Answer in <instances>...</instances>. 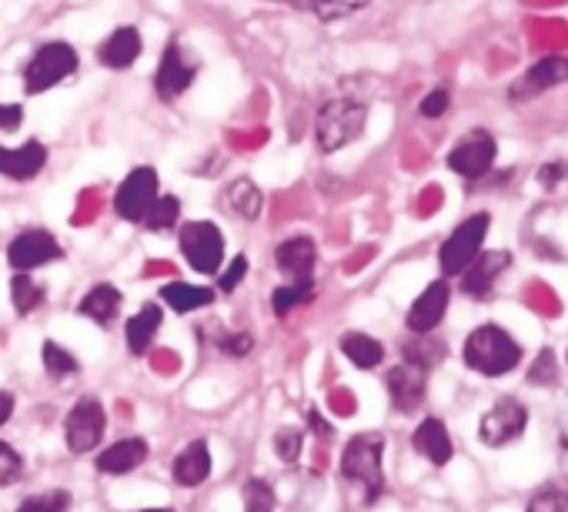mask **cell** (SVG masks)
I'll list each match as a JSON object with an SVG mask.
<instances>
[{
    "mask_svg": "<svg viewBox=\"0 0 568 512\" xmlns=\"http://www.w3.org/2000/svg\"><path fill=\"white\" fill-rule=\"evenodd\" d=\"M382 459H385V439L378 432H362V435H355L345 445L342 475L355 489V495L362 499V505H375L378 495L385 492Z\"/></svg>",
    "mask_w": 568,
    "mask_h": 512,
    "instance_id": "6da1fadb",
    "label": "cell"
},
{
    "mask_svg": "<svg viewBox=\"0 0 568 512\" xmlns=\"http://www.w3.org/2000/svg\"><path fill=\"white\" fill-rule=\"evenodd\" d=\"M368 124V104L355 101V98H335L325 101L315 114V138H318V151L322 154H335L342 148H348L352 141H358L365 134Z\"/></svg>",
    "mask_w": 568,
    "mask_h": 512,
    "instance_id": "7a4b0ae2",
    "label": "cell"
},
{
    "mask_svg": "<svg viewBox=\"0 0 568 512\" xmlns=\"http://www.w3.org/2000/svg\"><path fill=\"white\" fill-rule=\"evenodd\" d=\"M518 362H521L518 342L498 325H481L465 342V365L478 375L498 379V375H508Z\"/></svg>",
    "mask_w": 568,
    "mask_h": 512,
    "instance_id": "3957f363",
    "label": "cell"
},
{
    "mask_svg": "<svg viewBox=\"0 0 568 512\" xmlns=\"http://www.w3.org/2000/svg\"><path fill=\"white\" fill-rule=\"evenodd\" d=\"M74 71H78V51L71 44H64V41L41 44L38 54L24 68V91L28 94H44L54 84L68 81Z\"/></svg>",
    "mask_w": 568,
    "mask_h": 512,
    "instance_id": "277c9868",
    "label": "cell"
},
{
    "mask_svg": "<svg viewBox=\"0 0 568 512\" xmlns=\"http://www.w3.org/2000/svg\"><path fill=\"white\" fill-rule=\"evenodd\" d=\"M184 262L201 275H217L224 265V234L211 221H187L178 234Z\"/></svg>",
    "mask_w": 568,
    "mask_h": 512,
    "instance_id": "5b68a950",
    "label": "cell"
},
{
    "mask_svg": "<svg viewBox=\"0 0 568 512\" xmlns=\"http://www.w3.org/2000/svg\"><path fill=\"white\" fill-rule=\"evenodd\" d=\"M488 224H491V218L481 211V214L465 218V221L448 234V241H445L442 251H438V265H442L445 275H462V272L478 259V254H481V244H485V234H488Z\"/></svg>",
    "mask_w": 568,
    "mask_h": 512,
    "instance_id": "8992f818",
    "label": "cell"
},
{
    "mask_svg": "<svg viewBox=\"0 0 568 512\" xmlns=\"http://www.w3.org/2000/svg\"><path fill=\"white\" fill-rule=\"evenodd\" d=\"M64 259V248L58 244V238L44 228H28L21 231L11 244H8V262L11 269L18 272H34V269H44L51 262Z\"/></svg>",
    "mask_w": 568,
    "mask_h": 512,
    "instance_id": "52a82bcc",
    "label": "cell"
},
{
    "mask_svg": "<svg viewBox=\"0 0 568 512\" xmlns=\"http://www.w3.org/2000/svg\"><path fill=\"white\" fill-rule=\"evenodd\" d=\"M197 78V61L187 54L184 44L171 41L158 61V71H154V91L161 101H178Z\"/></svg>",
    "mask_w": 568,
    "mask_h": 512,
    "instance_id": "ba28073f",
    "label": "cell"
},
{
    "mask_svg": "<svg viewBox=\"0 0 568 512\" xmlns=\"http://www.w3.org/2000/svg\"><path fill=\"white\" fill-rule=\"evenodd\" d=\"M104 429H108V412L98 399H81L68 419H64V435H68V449L74 455H84L91 449L101 445L104 439Z\"/></svg>",
    "mask_w": 568,
    "mask_h": 512,
    "instance_id": "9c48e42d",
    "label": "cell"
},
{
    "mask_svg": "<svg viewBox=\"0 0 568 512\" xmlns=\"http://www.w3.org/2000/svg\"><path fill=\"white\" fill-rule=\"evenodd\" d=\"M158 201V171L154 168H134L124 181H121V188H118V194H114V211L124 218V221H134V224H141V218L148 214V208Z\"/></svg>",
    "mask_w": 568,
    "mask_h": 512,
    "instance_id": "30bf717a",
    "label": "cell"
},
{
    "mask_svg": "<svg viewBox=\"0 0 568 512\" xmlns=\"http://www.w3.org/2000/svg\"><path fill=\"white\" fill-rule=\"evenodd\" d=\"M525 429H528V412H525V405H521L518 399H501V402H495V405L485 412L478 435H481L485 445H495V449H498V445L515 442Z\"/></svg>",
    "mask_w": 568,
    "mask_h": 512,
    "instance_id": "8fae6325",
    "label": "cell"
},
{
    "mask_svg": "<svg viewBox=\"0 0 568 512\" xmlns=\"http://www.w3.org/2000/svg\"><path fill=\"white\" fill-rule=\"evenodd\" d=\"M495 164V138L488 131H471L465 134L452 154H448V168L462 178H485Z\"/></svg>",
    "mask_w": 568,
    "mask_h": 512,
    "instance_id": "7c38bea8",
    "label": "cell"
},
{
    "mask_svg": "<svg viewBox=\"0 0 568 512\" xmlns=\"http://www.w3.org/2000/svg\"><path fill=\"white\" fill-rule=\"evenodd\" d=\"M565 81H568V58H545V61H538L535 68H528V71L508 88V98H511L515 104H525V101H531V98H538V94H545V91L565 84Z\"/></svg>",
    "mask_w": 568,
    "mask_h": 512,
    "instance_id": "4fadbf2b",
    "label": "cell"
},
{
    "mask_svg": "<svg viewBox=\"0 0 568 512\" xmlns=\"http://www.w3.org/2000/svg\"><path fill=\"white\" fill-rule=\"evenodd\" d=\"M315 262H318V248L308 234H298V238H288L281 241L277 251H274V265L281 275H288L292 282H312L315 275Z\"/></svg>",
    "mask_w": 568,
    "mask_h": 512,
    "instance_id": "5bb4252c",
    "label": "cell"
},
{
    "mask_svg": "<svg viewBox=\"0 0 568 512\" xmlns=\"http://www.w3.org/2000/svg\"><path fill=\"white\" fill-rule=\"evenodd\" d=\"M448 302H452L448 282H445V279L432 282V285L415 299V305H412V312H408V329H412L415 335L435 332V329L442 325L445 312H448Z\"/></svg>",
    "mask_w": 568,
    "mask_h": 512,
    "instance_id": "9a60e30c",
    "label": "cell"
},
{
    "mask_svg": "<svg viewBox=\"0 0 568 512\" xmlns=\"http://www.w3.org/2000/svg\"><path fill=\"white\" fill-rule=\"evenodd\" d=\"M511 265V254L508 251H488V254H478V259L462 272V292L468 299H488L498 275Z\"/></svg>",
    "mask_w": 568,
    "mask_h": 512,
    "instance_id": "2e32d148",
    "label": "cell"
},
{
    "mask_svg": "<svg viewBox=\"0 0 568 512\" xmlns=\"http://www.w3.org/2000/svg\"><path fill=\"white\" fill-rule=\"evenodd\" d=\"M388 395H392V405L398 409V412H415L422 402H425V389H428V372L425 369H418V365H398V369H392L388 372Z\"/></svg>",
    "mask_w": 568,
    "mask_h": 512,
    "instance_id": "e0dca14e",
    "label": "cell"
},
{
    "mask_svg": "<svg viewBox=\"0 0 568 512\" xmlns=\"http://www.w3.org/2000/svg\"><path fill=\"white\" fill-rule=\"evenodd\" d=\"M141 51H144V41H141L138 28H118L101 41L98 61L111 71H128L141 58Z\"/></svg>",
    "mask_w": 568,
    "mask_h": 512,
    "instance_id": "ac0fdd59",
    "label": "cell"
},
{
    "mask_svg": "<svg viewBox=\"0 0 568 512\" xmlns=\"http://www.w3.org/2000/svg\"><path fill=\"white\" fill-rule=\"evenodd\" d=\"M48 164V148L41 141H24L21 148H0V174L11 181H31Z\"/></svg>",
    "mask_w": 568,
    "mask_h": 512,
    "instance_id": "d6986e66",
    "label": "cell"
},
{
    "mask_svg": "<svg viewBox=\"0 0 568 512\" xmlns=\"http://www.w3.org/2000/svg\"><path fill=\"white\" fill-rule=\"evenodd\" d=\"M148 452H151L148 439H121V442H114L111 449H104L98 455V472H104V475H128L138 465H144Z\"/></svg>",
    "mask_w": 568,
    "mask_h": 512,
    "instance_id": "ffe728a7",
    "label": "cell"
},
{
    "mask_svg": "<svg viewBox=\"0 0 568 512\" xmlns=\"http://www.w3.org/2000/svg\"><path fill=\"white\" fill-rule=\"evenodd\" d=\"M174 482L184 485V489H197L201 482H207L211 475V452H207V442L204 439H194L181 449V455L174 459Z\"/></svg>",
    "mask_w": 568,
    "mask_h": 512,
    "instance_id": "44dd1931",
    "label": "cell"
},
{
    "mask_svg": "<svg viewBox=\"0 0 568 512\" xmlns=\"http://www.w3.org/2000/svg\"><path fill=\"white\" fill-rule=\"evenodd\" d=\"M412 445H415V449H418L432 465H448V462H452V455H455L452 435H448V429H445V422H442V419H425V422L415 429Z\"/></svg>",
    "mask_w": 568,
    "mask_h": 512,
    "instance_id": "7402d4cb",
    "label": "cell"
},
{
    "mask_svg": "<svg viewBox=\"0 0 568 512\" xmlns=\"http://www.w3.org/2000/svg\"><path fill=\"white\" fill-rule=\"evenodd\" d=\"M121 292L111 285V282H101V285H94L81 302H78V315H84V319H91L94 325H101V329H111L114 325V319H118V312H121Z\"/></svg>",
    "mask_w": 568,
    "mask_h": 512,
    "instance_id": "603a6c76",
    "label": "cell"
},
{
    "mask_svg": "<svg viewBox=\"0 0 568 512\" xmlns=\"http://www.w3.org/2000/svg\"><path fill=\"white\" fill-rule=\"evenodd\" d=\"M161 322H164V312H161V305H154V302H148V305L128 322V349H131V355H148V352H151V342H154Z\"/></svg>",
    "mask_w": 568,
    "mask_h": 512,
    "instance_id": "cb8c5ba5",
    "label": "cell"
},
{
    "mask_svg": "<svg viewBox=\"0 0 568 512\" xmlns=\"http://www.w3.org/2000/svg\"><path fill=\"white\" fill-rule=\"evenodd\" d=\"M161 299H164L174 312L187 315V312H194V309H207V305L214 302V289H207V285H187V282H171V285L161 289Z\"/></svg>",
    "mask_w": 568,
    "mask_h": 512,
    "instance_id": "d4e9b609",
    "label": "cell"
},
{
    "mask_svg": "<svg viewBox=\"0 0 568 512\" xmlns=\"http://www.w3.org/2000/svg\"><path fill=\"white\" fill-rule=\"evenodd\" d=\"M342 352L358 365V369H375L382 359H385V349H382V342L378 339H372V335H365V332H345L342 335Z\"/></svg>",
    "mask_w": 568,
    "mask_h": 512,
    "instance_id": "484cf974",
    "label": "cell"
},
{
    "mask_svg": "<svg viewBox=\"0 0 568 512\" xmlns=\"http://www.w3.org/2000/svg\"><path fill=\"white\" fill-rule=\"evenodd\" d=\"M315 299V279L312 282H288V285H281L271 292V309L277 319H288L295 309L308 305Z\"/></svg>",
    "mask_w": 568,
    "mask_h": 512,
    "instance_id": "4316f807",
    "label": "cell"
},
{
    "mask_svg": "<svg viewBox=\"0 0 568 512\" xmlns=\"http://www.w3.org/2000/svg\"><path fill=\"white\" fill-rule=\"evenodd\" d=\"M227 204H231V211H234L237 218L254 221V218L261 214V208H264V198H261V191H257V184H254L251 178H237V181H231V188H227Z\"/></svg>",
    "mask_w": 568,
    "mask_h": 512,
    "instance_id": "83f0119b",
    "label": "cell"
},
{
    "mask_svg": "<svg viewBox=\"0 0 568 512\" xmlns=\"http://www.w3.org/2000/svg\"><path fill=\"white\" fill-rule=\"evenodd\" d=\"M11 299H14V309H18L21 315H31V312L41 309V302H44V285L34 282L28 272H18L14 282H11Z\"/></svg>",
    "mask_w": 568,
    "mask_h": 512,
    "instance_id": "f1b7e54d",
    "label": "cell"
},
{
    "mask_svg": "<svg viewBox=\"0 0 568 512\" xmlns=\"http://www.w3.org/2000/svg\"><path fill=\"white\" fill-rule=\"evenodd\" d=\"M402 352H405V362L408 365H418V369H435L445 355H448V349H445V342H435V339H418V342H408V345H402Z\"/></svg>",
    "mask_w": 568,
    "mask_h": 512,
    "instance_id": "f546056e",
    "label": "cell"
},
{
    "mask_svg": "<svg viewBox=\"0 0 568 512\" xmlns=\"http://www.w3.org/2000/svg\"><path fill=\"white\" fill-rule=\"evenodd\" d=\"M181 218V201L174 198V194H158V201L148 208V214L141 218V224L148 228V231H164V228H171L174 221Z\"/></svg>",
    "mask_w": 568,
    "mask_h": 512,
    "instance_id": "4dcf8cb0",
    "label": "cell"
},
{
    "mask_svg": "<svg viewBox=\"0 0 568 512\" xmlns=\"http://www.w3.org/2000/svg\"><path fill=\"white\" fill-rule=\"evenodd\" d=\"M274 452H277L281 462H288V465L298 462L302 452H305V432L298 425H281L274 432Z\"/></svg>",
    "mask_w": 568,
    "mask_h": 512,
    "instance_id": "1f68e13d",
    "label": "cell"
},
{
    "mask_svg": "<svg viewBox=\"0 0 568 512\" xmlns=\"http://www.w3.org/2000/svg\"><path fill=\"white\" fill-rule=\"evenodd\" d=\"M18 512H71V492L68 489H51L41 495H28Z\"/></svg>",
    "mask_w": 568,
    "mask_h": 512,
    "instance_id": "d6a6232c",
    "label": "cell"
},
{
    "mask_svg": "<svg viewBox=\"0 0 568 512\" xmlns=\"http://www.w3.org/2000/svg\"><path fill=\"white\" fill-rule=\"evenodd\" d=\"M41 355H44V369L51 379H71L78 372V359L68 349H61L58 342H44Z\"/></svg>",
    "mask_w": 568,
    "mask_h": 512,
    "instance_id": "836d02e7",
    "label": "cell"
},
{
    "mask_svg": "<svg viewBox=\"0 0 568 512\" xmlns=\"http://www.w3.org/2000/svg\"><path fill=\"white\" fill-rule=\"evenodd\" d=\"M241 499H244V512H274V489L264 479H247Z\"/></svg>",
    "mask_w": 568,
    "mask_h": 512,
    "instance_id": "e575fe53",
    "label": "cell"
},
{
    "mask_svg": "<svg viewBox=\"0 0 568 512\" xmlns=\"http://www.w3.org/2000/svg\"><path fill=\"white\" fill-rule=\"evenodd\" d=\"M372 4V0H312V11L318 21H342L348 14H358Z\"/></svg>",
    "mask_w": 568,
    "mask_h": 512,
    "instance_id": "d590c367",
    "label": "cell"
},
{
    "mask_svg": "<svg viewBox=\"0 0 568 512\" xmlns=\"http://www.w3.org/2000/svg\"><path fill=\"white\" fill-rule=\"evenodd\" d=\"M24 475V459L14 445L0 442V489L4 485H14L18 479Z\"/></svg>",
    "mask_w": 568,
    "mask_h": 512,
    "instance_id": "8d00e7d4",
    "label": "cell"
},
{
    "mask_svg": "<svg viewBox=\"0 0 568 512\" xmlns=\"http://www.w3.org/2000/svg\"><path fill=\"white\" fill-rule=\"evenodd\" d=\"M528 512H568V492H561V489H541L528 502Z\"/></svg>",
    "mask_w": 568,
    "mask_h": 512,
    "instance_id": "74e56055",
    "label": "cell"
},
{
    "mask_svg": "<svg viewBox=\"0 0 568 512\" xmlns=\"http://www.w3.org/2000/svg\"><path fill=\"white\" fill-rule=\"evenodd\" d=\"M555 379H558V372H555V355H551V349H541L538 359H535V365H531V372H528V382H531V385H551Z\"/></svg>",
    "mask_w": 568,
    "mask_h": 512,
    "instance_id": "f35d334b",
    "label": "cell"
},
{
    "mask_svg": "<svg viewBox=\"0 0 568 512\" xmlns=\"http://www.w3.org/2000/svg\"><path fill=\"white\" fill-rule=\"evenodd\" d=\"M244 275H247V254H237V259H231V265H227L224 272H217V289H221L224 295H231Z\"/></svg>",
    "mask_w": 568,
    "mask_h": 512,
    "instance_id": "ab89813d",
    "label": "cell"
},
{
    "mask_svg": "<svg viewBox=\"0 0 568 512\" xmlns=\"http://www.w3.org/2000/svg\"><path fill=\"white\" fill-rule=\"evenodd\" d=\"M217 349H221L224 355H231V359H244V355L254 349V342H251L247 332H231V335H221V339H217Z\"/></svg>",
    "mask_w": 568,
    "mask_h": 512,
    "instance_id": "60d3db41",
    "label": "cell"
},
{
    "mask_svg": "<svg viewBox=\"0 0 568 512\" xmlns=\"http://www.w3.org/2000/svg\"><path fill=\"white\" fill-rule=\"evenodd\" d=\"M448 104H452V98H448V91L445 88H438V91H432V94H425V101H422V118H442L445 111H448Z\"/></svg>",
    "mask_w": 568,
    "mask_h": 512,
    "instance_id": "b9f144b4",
    "label": "cell"
},
{
    "mask_svg": "<svg viewBox=\"0 0 568 512\" xmlns=\"http://www.w3.org/2000/svg\"><path fill=\"white\" fill-rule=\"evenodd\" d=\"M21 121H24V108L21 104H0V131L11 134V131L21 128Z\"/></svg>",
    "mask_w": 568,
    "mask_h": 512,
    "instance_id": "7bdbcfd3",
    "label": "cell"
},
{
    "mask_svg": "<svg viewBox=\"0 0 568 512\" xmlns=\"http://www.w3.org/2000/svg\"><path fill=\"white\" fill-rule=\"evenodd\" d=\"M561 174H565V164L555 161V164H545V168L538 171V181H541L545 188H555V184L561 181Z\"/></svg>",
    "mask_w": 568,
    "mask_h": 512,
    "instance_id": "ee69618b",
    "label": "cell"
},
{
    "mask_svg": "<svg viewBox=\"0 0 568 512\" xmlns=\"http://www.w3.org/2000/svg\"><path fill=\"white\" fill-rule=\"evenodd\" d=\"M308 419H312V429H315L322 439H332V425L322 419V412H318V409H312V412H308Z\"/></svg>",
    "mask_w": 568,
    "mask_h": 512,
    "instance_id": "f6af8a7d",
    "label": "cell"
},
{
    "mask_svg": "<svg viewBox=\"0 0 568 512\" xmlns=\"http://www.w3.org/2000/svg\"><path fill=\"white\" fill-rule=\"evenodd\" d=\"M14 415V395L11 392H0V425Z\"/></svg>",
    "mask_w": 568,
    "mask_h": 512,
    "instance_id": "bcb514c9",
    "label": "cell"
},
{
    "mask_svg": "<svg viewBox=\"0 0 568 512\" xmlns=\"http://www.w3.org/2000/svg\"><path fill=\"white\" fill-rule=\"evenodd\" d=\"M271 4H288V8H298V11H312V0H271Z\"/></svg>",
    "mask_w": 568,
    "mask_h": 512,
    "instance_id": "7dc6e473",
    "label": "cell"
},
{
    "mask_svg": "<svg viewBox=\"0 0 568 512\" xmlns=\"http://www.w3.org/2000/svg\"><path fill=\"white\" fill-rule=\"evenodd\" d=\"M138 512H171V509H138Z\"/></svg>",
    "mask_w": 568,
    "mask_h": 512,
    "instance_id": "c3c4849f",
    "label": "cell"
}]
</instances>
